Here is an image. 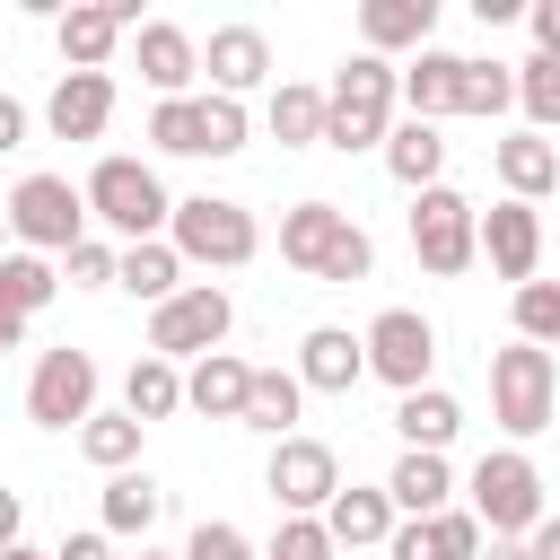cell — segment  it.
Listing matches in <instances>:
<instances>
[{
	"label": "cell",
	"instance_id": "cell-9",
	"mask_svg": "<svg viewBox=\"0 0 560 560\" xmlns=\"http://www.w3.org/2000/svg\"><path fill=\"white\" fill-rule=\"evenodd\" d=\"M228 324H236V298L219 280H184L166 306H149V359H210L228 350Z\"/></svg>",
	"mask_w": 560,
	"mask_h": 560
},
{
	"label": "cell",
	"instance_id": "cell-5",
	"mask_svg": "<svg viewBox=\"0 0 560 560\" xmlns=\"http://www.w3.org/2000/svg\"><path fill=\"white\" fill-rule=\"evenodd\" d=\"M464 490H472V516H481L490 542H525V534L551 516V508H542V464H534L525 446H490Z\"/></svg>",
	"mask_w": 560,
	"mask_h": 560
},
{
	"label": "cell",
	"instance_id": "cell-35",
	"mask_svg": "<svg viewBox=\"0 0 560 560\" xmlns=\"http://www.w3.org/2000/svg\"><path fill=\"white\" fill-rule=\"evenodd\" d=\"M0 298L35 324V315L61 298V262H44V254H18V245H9V254H0Z\"/></svg>",
	"mask_w": 560,
	"mask_h": 560
},
{
	"label": "cell",
	"instance_id": "cell-24",
	"mask_svg": "<svg viewBox=\"0 0 560 560\" xmlns=\"http://www.w3.org/2000/svg\"><path fill=\"white\" fill-rule=\"evenodd\" d=\"M490 166H499L508 201H542V192H560V140H542V131H508V140H490Z\"/></svg>",
	"mask_w": 560,
	"mask_h": 560
},
{
	"label": "cell",
	"instance_id": "cell-14",
	"mask_svg": "<svg viewBox=\"0 0 560 560\" xmlns=\"http://www.w3.org/2000/svg\"><path fill=\"white\" fill-rule=\"evenodd\" d=\"M472 245L490 254V271L499 280H542V210L534 201H490L481 210V228H472Z\"/></svg>",
	"mask_w": 560,
	"mask_h": 560
},
{
	"label": "cell",
	"instance_id": "cell-4",
	"mask_svg": "<svg viewBox=\"0 0 560 560\" xmlns=\"http://www.w3.org/2000/svg\"><path fill=\"white\" fill-rule=\"evenodd\" d=\"M245 140H254V114H245L236 96L192 88V96L149 105V149H158V158H236Z\"/></svg>",
	"mask_w": 560,
	"mask_h": 560
},
{
	"label": "cell",
	"instance_id": "cell-50",
	"mask_svg": "<svg viewBox=\"0 0 560 560\" xmlns=\"http://www.w3.org/2000/svg\"><path fill=\"white\" fill-rule=\"evenodd\" d=\"M131 560H184V551H149V542H140V551H131Z\"/></svg>",
	"mask_w": 560,
	"mask_h": 560
},
{
	"label": "cell",
	"instance_id": "cell-31",
	"mask_svg": "<svg viewBox=\"0 0 560 560\" xmlns=\"http://www.w3.org/2000/svg\"><path fill=\"white\" fill-rule=\"evenodd\" d=\"M140 438H149V429H140V420H131L122 402H114V411L96 402V411L79 420V455H88V464H96L105 481H114V472H140Z\"/></svg>",
	"mask_w": 560,
	"mask_h": 560
},
{
	"label": "cell",
	"instance_id": "cell-20",
	"mask_svg": "<svg viewBox=\"0 0 560 560\" xmlns=\"http://www.w3.org/2000/svg\"><path fill=\"white\" fill-rule=\"evenodd\" d=\"M438 35V0H359V52L394 61V52H429Z\"/></svg>",
	"mask_w": 560,
	"mask_h": 560
},
{
	"label": "cell",
	"instance_id": "cell-13",
	"mask_svg": "<svg viewBox=\"0 0 560 560\" xmlns=\"http://www.w3.org/2000/svg\"><path fill=\"white\" fill-rule=\"evenodd\" d=\"M262 490H271V508L280 516H324L332 508V490H341V455L324 446V438H280L271 446V464H262Z\"/></svg>",
	"mask_w": 560,
	"mask_h": 560
},
{
	"label": "cell",
	"instance_id": "cell-41",
	"mask_svg": "<svg viewBox=\"0 0 560 560\" xmlns=\"http://www.w3.org/2000/svg\"><path fill=\"white\" fill-rule=\"evenodd\" d=\"M262 560H332V534H324V516H280V534L262 542Z\"/></svg>",
	"mask_w": 560,
	"mask_h": 560
},
{
	"label": "cell",
	"instance_id": "cell-7",
	"mask_svg": "<svg viewBox=\"0 0 560 560\" xmlns=\"http://www.w3.org/2000/svg\"><path fill=\"white\" fill-rule=\"evenodd\" d=\"M0 219H9V245L18 254H44V262H61L88 236V201H79L70 175H18V192L0 201Z\"/></svg>",
	"mask_w": 560,
	"mask_h": 560
},
{
	"label": "cell",
	"instance_id": "cell-22",
	"mask_svg": "<svg viewBox=\"0 0 560 560\" xmlns=\"http://www.w3.org/2000/svg\"><path fill=\"white\" fill-rule=\"evenodd\" d=\"M158 516H166V490H158L149 472H114V481L96 490V534H105V542H149Z\"/></svg>",
	"mask_w": 560,
	"mask_h": 560
},
{
	"label": "cell",
	"instance_id": "cell-26",
	"mask_svg": "<svg viewBox=\"0 0 560 560\" xmlns=\"http://www.w3.org/2000/svg\"><path fill=\"white\" fill-rule=\"evenodd\" d=\"M245 385H254V368H245L236 350H210V359L184 368V411H201V420H245Z\"/></svg>",
	"mask_w": 560,
	"mask_h": 560
},
{
	"label": "cell",
	"instance_id": "cell-45",
	"mask_svg": "<svg viewBox=\"0 0 560 560\" xmlns=\"http://www.w3.org/2000/svg\"><path fill=\"white\" fill-rule=\"evenodd\" d=\"M525 560H560V516H542V525L525 534Z\"/></svg>",
	"mask_w": 560,
	"mask_h": 560
},
{
	"label": "cell",
	"instance_id": "cell-40",
	"mask_svg": "<svg viewBox=\"0 0 560 560\" xmlns=\"http://www.w3.org/2000/svg\"><path fill=\"white\" fill-rule=\"evenodd\" d=\"M184 560H262V551H254V534H245V525H228V516H201V525L184 534Z\"/></svg>",
	"mask_w": 560,
	"mask_h": 560
},
{
	"label": "cell",
	"instance_id": "cell-37",
	"mask_svg": "<svg viewBox=\"0 0 560 560\" xmlns=\"http://www.w3.org/2000/svg\"><path fill=\"white\" fill-rule=\"evenodd\" d=\"M516 114H525V131H560V61L551 52L516 61Z\"/></svg>",
	"mask_w": 560,
	"mask_h": 560
},
{
	"label": "cell",
	"instance_id": "cell-36",
	"mask_svg": "<svg viewBox=\"0 0 560 560\" xmlns=\"http://www.w3.org/2000/svg\"><path fill=\"white\" fill-rule=\"evenodd\" d=\"M516 105V61H472L455 70V114H508Z\"/></svg>",
	"mask_w": 560,
	"mask_h": 560
},
{
	"label": "cell",
	"instance_id": "cell-2",
	"mask_svg": "<svg viewBox=\"0 0 560 560\" xmlns=\"http://www.w3.org/2000/svg\"><path fill=\"white\" fill-rule=\"evenodd\" d=\"M280 262L306 271V280L350 289V280L376 271V236H368L350 210H332V201H289V210H280Z\"/></svg>",
	"mask_w": 560,
	"mask_h": 560
},
{
	"label": "cell",
	"instance_id": "cell-16",
	"mask_svg": "<svg viewBox=\"0 0 560 560\" xmlns=\"http://www.w3.org/2000/svg\"><path fill=\"white\" fill-rule=\"evenodd\" d=\"M140 26V9L131 0H79V9H61L52 18V35H61V61L70 70H105L114 52H122V35Z\"/></svg>",
	"mask_w": 560,
	"mask_h": 560
},
{
	"label": "cell",
	"instance_id": "cell-10",
	"mask_svg": "<svg viewBox=\"0 0 560 560\" xmlns=\"http://www.w3.org/2000/svg\"><path fill=\"white\" fill-rule=\"evenodd\" d=\"M472 228H481V210H472L455 184H429V192H411V254H420V271H438V280L472 271V262H481Z\"/></svg>",
	"mask_w": 560,
	"mask_h": 560
},
{
	"label": "cell",
	"instance_id": "cell-18",
	"mask_svg": "<svg viewBox=\"0 0 560 560\" xmlns=\"http://www.w3.org/2000/svg\"><path fill=\"white\" fill-rule=\"evenodd\" d=\"M114 122V70H61L44 96V131L52 140H105Z\"/></svg>",
	"mask_w": 560,
	"mask_h": 560
},
{
	"label": "cell",
	"instance_id": "cell-27",
	"mask_svg": "<svg viewBox=\"0 0 560 560\" xmlns=\"http://www.w3.org/2000/svg\"><path fill=\"white\" fill-rule=\"evenodd\" d=\"M298 420H306V385H298V368H254V385H245V420L236 429H254V438H298Z\"/></svg>",
	"mask_w": 560,
	"mask_h": 560
},
{
	"label": "cell",
	"instance_id": "cell-48",
	"mask_svg": "<svg viewBox=\"0 0 560 560\" xmlns=\"http://www.w3.org/2000/svg\"><path fill=\"white\" fill-rule=\"evenodd\" d=\"M481 560H525V542H481Z\"/></svg>",
	"mask_w": 560,
	"mask_h": 560
},
{
	"label": "cell",
	"instance_id": "cell-43",
	"mask_svg": "<svg viewBox=\"0 0 560 560\" xmlns=\"http://www.w3.org/2000/svg\"><path fill=\"white\" fill-rule=\"evenodd\" d=\"M52 560H122V551H114V542L88 525V534H61V542H52Z\"/></svg>",
	"mask_w": 560,
	"mask_h": 560
},
{
	"label": "cell",
	"instance_id": "cell-30",
	"mask_svg": "<svg viewBox=\"0 0 560 560\" xmlns=\"http://www.w3.org/2000/svg\"><path fill=\"white\" fill-rule=\"evenodd\" d=\"M455 70H464V52H446V44H429V52H411L394 79H402V105H411V122H438V114H455Z\"/></svg>",
	"mask_w": 560,
	"mask_h": 560
},
{
	"label": "cell",
	"instance_id": "cell-42",
	"mask_svg": "<svg viewBox=\"0 0 560 560\" xmlns=\"http://www.w3.org/2000/svg\"><path fill=\"white\" fill-rule=\"evenodd\" d=\"M525 26H534V52L560 61V0H525Z\"/></svg>",
	"mask_w": 560,
	"mask_h": 560
},
{
	"label": "cell",
	"instance_id": "cell-51",
	"mask_svg": "<svg viewBox=\"0 0 560 560\" xmlns=\"http://www.w3.org/2000/svg\"><path fill=\"white\" fill-rule=\"evenodd\" d=\"M0 254H9V219H0Z\"/></svg>",
	"mask_w": 560,
	"mask_h": 560
},
{
	"label": "cell",
	"instance_id": "cell-34",
	"mask_svg": "<svg viewBox=\"0 0 560 560\" xmlns=\"http://www.w3.org/2000/svg\"><path fill=\"white\" fill-rule=\"evenodd\" d=\"M122 411H131L140 429H149V420H175V411H184V368L140 350V359H131V376H122Z\"/></svg>",
	"mask_w": 560,
	"mask_h": 560
},
{
	"label": "cell",
	"instance_id": "cell-46",
	"mask_svg": "<svg viewBox=\"0 0 560 560\" xmlns=\"http://www.w3.org/2000/svg\"><path fill=\"white\" fill-rule=\"evenodd\" d=\"M9 542H26V508H18V490H0V551Z\"/></svg>",
	"mask_w": 560,
	"mask_h": 560
},
{
	"label": "cell",
	"instance_id": "cell-17",
	"mask_svg": "<svg viewBox=\"0 0 560 560\" xmlns=\"http://www.w3.org/2000/svg\"><path fill=\"white\" fill-rule=\"evenodd\" d=\"M201 79H210V96H236V105H245V96L271 79V35L245 26V18H236V26H210V44H201Z\"/></svg>",
	"mask_w": 560,
	"mask_h": 560
},
{
	"label": "cell",
	"instance_id": "cell-15",
	"mask_svg": "<svg viewBox=\"0 0 560 560\" xmlns=\"http://www.w3.org/2000/svg\"><path fill=\"white\" fill-rule=\"evenodd\" d=\"M131 61H140V79L158 88V105H166V96H192V79H201V35L175 26V18H140V26H131Z\"/></svg>",
	"mask_w": 560,
	"mask_h": 560
},
{
	"label": "cell",
	"instance_id": "cell-11",
	"mask_svg": "<svg viewBox=\"0 0 560 560\" xmlns=\"http://www.w3.org/2000/svg\"><path fill=\"white\" fill-rule=\"evenodd\" d=\"M359 350H368V376H385L394 394H420V385L438 376V324H429L420 306H385V315H368Z\"/></svg>",
	"mask_w": 560,
	"mask_h": 560
},
{
	"label": "cell",
	"instance_id": "cell-44",
	"mask_svg": "<svg viewBox=\"0 0 560 560\" xmlns=\"http://www.w3.org/2000/svg\"><path fill=\"white\" fill-rule=\"evenodd\" d=\"M26 122H35V114H26L18 96H0V158H9V149H26Z\"/></svg>",
	"mask_w": 560,
	"mask_h": 560
},
{
	"label": "cell",
	"instance_id": "cell-33",
	"mask_svg": "<svg viewBox=\"0 0 560 560\" xmlns=\"http://www.w3.org/2000/svg\"><path fill=\"white\" fill-rule=\"evenodd\" d=\"M262 122H271V140H280V149H324V88L280 79V88H271V105H262Z\"/></svg>",
	"mask_w": 560,
	"mask_h": 560
},
{
	"label": "cell",
	"instance_id": "cell-32",
	"mask_svg": "<svg viewBox=\"0 0 560 560\" xmlns=\"http://www.w3.org/2000/svg\"><path fill=\"white\" fill-rule=\"evenodd\" d=\"M114 289H131L140 306H166V298L184 289V254H175L166 236H149V245H122V262H114Z\"/></svg>",
	"mask_w": 560,
	"mask_h": 560
},
{
	"label": "cell",
	"instance_id": "cell-47",
	"mask_svg": "<svg viewBox=\"0 0 560 560\" xmlns=\"http://www.w3.org/2000/svg\"><path fill=\"white\" fill-rule=\"evenodd\" d=\"M18 341H26V315H18V306H9V298H0V359H9V350H18Z\"/></svg>",
	"mask_w": 560,
	"mask_h": 560
},
{
	"label": "cell",
	"instance_id": "cell-23",
	"mask_svg": "<svg viewBox=\"0 0 560 560\" xmlns=\"http://www.w3.org/2000/svg\"><path fill=\"white\" fill-rule=\"evenodd\" d=\"M394 525H402V516H394L385 481H376V490L341 481V490H332V508H324V534H332V551H385V534H394Z\"/></svg>",
	"mask_w": 560,
	"mask_h": 560
},
{
	"label": "cell",
	"instance_id": "cell-39",
	"mask_svg": "<svg viewBox=\"0 0 560 560\" xmlns=\"http://www.w3.org/2000/svg\"><path fill=\"white\" fill-rule=\"evenodd\" d=\"M114 262H122L114 236H79V245L61 254V280H70V289H114Z\"/></svg>",
	"mask_w": 560,
	"mask_h": 560
},
{
	"label": "cell",
	"instance_id": "cell-1",
	"mask_svg": "<svg viewBox=\"0 0 560 560\" xmlns=\"http://www.w3.org/2000/svg\"><path fill=\"white\" fill-rule=\"evenodd\" d=\"M79 201H88V228H105L114 245H149V236H166V219H175V192L158 184V166H149V158H122V149L88 166Z\"/></svg>",
	"mask_w": 560,
	"mask_h": 560
},
{
	"label": "cell",
	"instance_id": "cell-19",
	"mask_svg": "<svg viewBox=\"0 0 560 560\" xmlns=\"http://www.w3.org/2000/svg\"><path fill=\"white\" fill-rule=\"evenodd\" d=\"M481 516L472 508H438V516H402L385 534V560H481Z\"/></svg>",
	"mask_w": 560,
	"mask_h": 560
},
{
	"label": "cell",
	"instance_id": "cell-49",
	"mask_svg": "<svg viewBox=\"0 0 560 560\" xmlns=\"http://www.w3.org/2000/svg\"><path fill=\"white\" fill-rule=\"evenodd\" d=\"M0 560H52V551H35V542H9V551H0Z\"/></svg>",
	"mask_w": 560,
	"mask_h": 560
},
{
	"label": "cell",
	"instance_id": "cell-3",
	"mask_svg": "<svg viewBox=\"0 0 560 560\" xmlns=\"http://www.w3.org/2000/svg\"><path fill=\"white\" fill-rule=\"evenodd\" d=\"M394 105H402V79H394V61H376V52H350L341 70H332V88H324V149H385V131H394Z\"/></svg>",
	"mask_w": 560,
	"mask_h": 560
},
{
	"label": "cell",
	"instance_id": "cell-38",
	"mask_svg": "<svg viewBox=\"0 0 560 560\" xmlns=\"http://www.w3.org/2000/svg\"><path fill=\"white\" fill-rule=\"evenodd\" d=\"M516 341L560 350V280H525L516 289Z\"/></svg>",
	"mask_w": 560,
	"mask_h": 560
},
{
	"label": "cell",
	"instance_id": "cell-12",
	"mask_svg": "<svg viewBox=\"0 0 560 560\" xmlns=\"http://www.w3.org/2000/svg\"><path fill=\"white\" fill-rule=\"evenodd\" d=\"M96 394H105V368L88 359V350H35V376H26V420L35 429H70L79 438V420L96 411Z\"/></svg>",
	"mask_w": 560,
	"mask_h": 560
},
{
	"label": "cell",
	"instance_id": "cell-28",
	"mask_svg": "<svg viewBox=\"0 0 560 560\" xmlns=\"http://www.w3.org/2000/svg\"><path fill=\"white\" fill-rule=\"evenodd\" d=\"M455 429H464V402H455L446 385L394 394V438H402L411 455H446V446H455Z\"/></svg>",
	"mask_w": 560,
	"mask_h": 560
},
{
	"label": "cell",
	"instance_id": "cell-8",
	"mask_svg": "<svg viewBox=\"0 0 560 560\" xmlns=\"http://www.w3.org/2000/svg\"><path fill=\"white\" fill-rule=\"evenodd\" d=\"M166 245H175L184 262L245 271V262L262 254V228H254V210H245V201H228V192H192V201H175V219H166Z\"/></svg>",
	"mask_w": 560,
	"mask_h": 560
},
{
	"label": "cell",
	"instance_id": "cell-29",
	"mask_svg": "<svg viewBox=\"0 0 560 560\" xmlns=\"http://www.w3.org/2000/svg\"><path fill=\"white\" fill-rule=\"evenodd\" d=\"M385 499H394V516H438V508H455V464L402 446L394 472H385Z\"/></svg>",
	"mask_w": 560,
	"mask_h": 560
},
{
	"label": "cell",
	"instance_id": "cell-6",
	"mask_svg": "<svg viewBox=\"0 0 560 560\" xmlns=\"http://www.w3.org/2000/svg\"><path fill=\"white\" fill-rule=\"evenodd\" d=\"M551 411H560V359H551V350H534V341L490 350V420L525 446V438H542V429H551Z\"/></svg>",
	"mask_w": 560,
	"mask_h": 560
},
{
	"label": "cell",
	"instance_id": "cell-21",
	"mask_svg": "<svg viewBox=\"0 0 560 560\" xmlns=\"http://www.w3.org/2000/svg\"><path fill=\"white\" fill-rule=\"evenodd\" d=\"M359 376H368V350H359L350 324H315V332L298 341V385H306V394H350Z\"/></svg>",
	"mask_w": 560,
	"mask_h": 560
},
{
	"label": "cell",
	"instance_id": "cell-25",
	"mask_svg": "<svg viewBox=\"0 0 560 560\" xmlns=\"http://www.w3.org/2000/svg\"><path fill=\"white\" fill-rule=\"evenodd\" d=\"M376 158H385V175H394L402 192L446 184V131H438V122H411V114H402V122L385 131V149H376Z\"/></svg>",
	"mask_w": 560,
	"mask_h": 560
}]
</instances>
